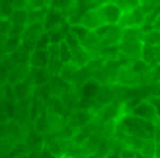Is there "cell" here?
I'll return each mask as SVG.
<instances>
[{
    "label": "cell",
    "instance_id": "cell-1",
    "mask_svg": "<svg viewBox=\"0 0 160 158\" xmlns=\"http://www.w3.org/2000/svg\"><path fill=\"white\" fill-rule=\"evenodd\" d=\"M98 14H100L103 23H108V26H117V23H121L123 8L119 4H115V2H103L98 8Z\"/></svg>",
    "mask_w": 160,
    "mask_h": 158
},
{
    "label": "cell",
    "instance_id": "cell-2",
    "mask_svg": "<svg viewBox=\"0 0 160 158\" xmlns=\"http://www.w3.org/2000/svg\"><path fill=\"white\" fill-rule=\"evenodd\" d=\"M145 22H147V14H145V10H142L141 6L127 10L123 14V18H121V23L125 27H142Z\"/></svg>",
    "mask_w": 160,
    "mask_h": 158
},
{
    "label": "cell",
    "instance_id": "cell-3",
    "mask_svg": "<svg viewBox=\"0 0 160 158\" xmlns=\"http://www.w3.org/2000/svg\"><path fill=\"white\" fill-rule=\"evenodd\" d=\"M133 117H139V119L142 121H154L156 119V111H154V107L150 106V101H139L137 106L133 107Z\"/></svg>",
    "mask_w": 160,
    "mask_h": 158
},
{
    "label": "cell",
    "instance_id": "cell-4",
    "mask_svg": "<svg viewBox=\"0 0 160 158\" xmlns=\"http://www.w3.org/2000/svg\"><path fill=\"white\" fill-rule=\"evenodd\" d=\"M62 20H65V16H62L61 10H57V8H51L49 12L45 14V20H43V29L45 31H51V29H57Z\"/></svg>",
    "mask_w": 160,
    "mask_h": 158
},
{
    "label": "cell",
    "instance_id": "cell-5",
    "mask_svg": "<svg viewBox=\"0 0 160 158\" xmlns=\"http://www.w3.org/2000/svg\"><path fill=\"white\" fill-rule=\"evenodd\" d=\"M49 49H35L33 53L29 55V65L31 67H39V68H43L47 67V62H49Z\"/></svg>",
    "mask_w": 160,
    "mask_h": 158
},
{
    "label": "cell",
    "instance_id": "cell-6",
    "mask_svg": "<svg viewBox=\"0 0 160 158\" xmlns=\"http://www.w3.org/2000/svg\"><path fill=\"white\" fill-rule=\"evenodd\" d=\"M102 18H100V14L98 10H90L88 14H84V18H82V26H86L90 31H96L100 26H102Z\"/></svg>",
    "mask_w": 160,
    "mask_h": 158
},
{
    "label": "cell",
    "instance_id": "cell-7",
    "mask_svg": "<svg viewBox=\"0 0 160 158\" xmlns=\"http://www.w3.org/2000/svg\"><path fill=\"white\" fill-rule=\"evenodd\" d=\"M102 90V86L100 82H96V80H86L84 86H82V98L84 100H96L98 98V94Z\"/></svg>",
    "mask_w": 160,
    "mask_h": 158
},
{
    "label": "cell",
    "instance_id": "cell-8",
    "mask_svg": "<svg viewBox=\"0 0 160 158\" xmlns=\"http://www.w3.org/2000/svg\"><path fill=\"white\" fill-rule=\"evenodd\" d=\"M121 39L127 41V43H137V41H141V39H145V33H142L141 27H123Z\"/></svg>",
    "mask_w": 160,
    "mask_h": 158
},
{
    "label": "cell",
    "instance_id": "cell-9",
    "mask_svg": "<svg viewBox=\"0 0 160 158\" xmlns=\"http://www.w3.org/2000/svg\"><path fill=\"white\" fill-rule=\"evenodd\" d=\"M28 76V65H18L14 68V72L8 76V82H10L12 86H16V84H20V82H23V78Z\"/></svg>",
    "mask_w": 160,
    "mask_h": 158
},
{
    "label": "cell",
    "instance_id": "cell-10",
    "mask_svg": "<svg viewBox=\"0 0 160 158\" xmlns=\"http://www.w3.org/2000/svg\"><path fill=\"white\" fill-rule=\"evenodd\" d=\"M10 22H12V26L26 27L28 23H29V12H28V10H16V12L10 16Z\"/></svg>",
    "mask_w": 160,
    "mask_h": 158
},
{
    "label": "cell",
    "instance_id": "cell-11",
    "mask_svg": "<svg viewBox=\"0 0 160 158\" xmlns=\"http://www.w3.org/2000/svg\"><path fill=\"white\" fill-rule=\"evenodd\" d=\"M68 33H70V35H74L78 41L82 43L84 39L88 37V33H90V29H88L86 26H82V23H72V26L68 27Z\"/></svg>",
    "mask_w": 160,
    "mask_h": 158
},
{
    "label": "cell",
    "instance_id": "cell-12",
    "mask_svg": "<svg viewBox=\"0 0 160 158\" xmlns=\"http://www.w3.org/2000/svg\"><path fill=\"white\" fill-rule=\"evenodd\" d=\"M129 68H131V70H133V72L137 74V76H141V78H142V76H145V74L148 72V70H150L148 62H147V61H142V59H137V61H135Z\"/></svg>",
    "mask_w": 160,
    "mask_h": 158
},
{
    "label": "cell",
    "instance_id": "cell-13",
    "mask_svg": "<svg viewBox=\"0 0 160 158\" xmlns=\"http://www.w3.org/2000/svg\"><path fill=\"white\" fill-rule=\"evenodd\" d=\"M16 12L14 8V0H0V16L6 20H10V16Z\"/></svg>",
    "mask_w": 160,
    "mask_h": 158
},
{
    "label": "cell",
    "instance_id": "cell-14",
    "mask_svg": "<svg viewBox=\"0 0 160 158\" xmlns=\"http://www.w3.org/2000/svg\"><path fill=\"white\" fill-rule=\"evenodd\" d=\"M59 61H62L65 65H70V61H72V51L65 41L59 45Z\"/></svg>",
    "mask_w": 160,
    "mask_h": 158
},
{
    "label": "cell",
    "instance_id": "cell-15",
    "mask_svg": "<svg viewBox=\"0 0 160 158\" xmlns=\"http://www.w3.org/2000/svg\"><path fill=\"white\" fill-rule=\"evenodd\" d=\"M51 47V39H49V31H43L39 33L35 39V49H49Z\"/></svg>",
    "mask_w": 160,
    "mask_h": 158
},
{
    "label": "cell",
    "instance_id": "cell-16",
    "mask_svg": "<svg viewBox=\"0 0 160 158\" xmlns=\"http://www.w3.org/2000/svg\"><path fill=\"white\" fill-rule=\"evenodd\" d=\"M121 49H123V53H125V55H133V53H142V43H141V41H137V43H127V41H123Z\"/></svg>",
    "mask_w": 160,
    "mask_h": 158
},
{
    "label": "cell",
    "instance_id": "cell-17",
    "mask_svg": "<svg viewBox=\"0 0 160 158\" xmlns=\"http://www.w3.org/2000/svg\"><path fill=\"white\" fill-rule=\"evenodd\" d=\"M145 43L158 47V45H160V31H156V29H150L148 33H145Z\"/></svg>",
    "mask_w": 160,
    "mask_h": 158
},
{
    "label": "cell",
    "instance_id": "cell-18",
    "mask_svg": "<svg viewBox=\"0 0 160 158\" xmlns=\"http://www.w3.org/2000/svg\"><path fill=\"white\" fill-rule=\"evenodd\" d=\"M51 0H28V6L31 10H43L45 6H49Z\"/></svg>",
    "mask_w": 160,
    "mask_h": 158
},
{
    "label": "cell",
    "instance_id": "cell-19",
    "mask_svg": "<svg viewBox=\"0 0 160 158\" xmlns=\"http://www.w3.org/2000/svg\"><path fill=\"white\" fill-rule=\"evenodd\" d=\"M18 45H20V37H8L6 43H4V49L6 51H14Z\"/></svg>",
    "mask_w": 160,
    "mask_h": 158
},
{
    "label": "cell",
    "instance_id": "cell-20",
    "mask_svg": "<svg viewBox=\"0 0 160 158\" xmlns=\"http://www.w3.org/2000/svg\"><path fill=\"white\" fill-rule=\"evenodd\" d=\"M137 154H139V151H135V148H123L121 151V154H119V158H137Z\"/></svg>",
    "mask_w": 160,
    "mask_h": 158
},
{
    "label": "cell",
    "instance_id": "cell-21",
    "mask_svg": "<svg viewBox=\"0 0 160 158\" xmlns=\"http://www.w3.org/2000/svg\"><path fill=\"white\" fill-rule=\"evenodd\" d=\"M53 8H57V10H65V8L70 6V0H51Z\"/></svg>",
    "mask_w": 160,
    "mask_h": 158
},
{
    "label": "cell",
    "instance_id": "cell-22",
    "mask_svg": "<svg viewBox=\"0 0 160 158\" xmlns=\"http://www.w3.org/2000/svg\"><path fill=\"white\" fill-rule=\"evenodd\" d=\"M148 101H150V106L154 107V111H156V115L160 117V98H158V96H152V98H150Z\"/></svg>",
    "mask_w": 160,
    "mask_h": 158
},
{
    "label": "cell",
    "instance_id": "cell-23",
    "mask_svg": "<svg viewBox=\"0 0 160 158\" xmlns=\"http://www.w3.org/2000/svg\"><path fill=\"white\" fill-rule=\"evenodd\" d=\"M6 121H8V113H6L4 106L0 104V125H2V123H6Z\"/></svg>",
    "mask_w": 160,
    "mask_h": 158
},
{
    "label": "cell",
    "instance_id": "cell-24",
    "mask_svg": "<svg viewBox=\"0 0 160 158\" xmlns=\"http://www.w3.org/2000/svg\"><path fill=\"white\" fill-rule=\"evenodd\" d=\"M152 29H156V31H160V14L156 16V20L152 22Z\"/></svg>",
    "mask_w": 160,
    "mask_h": 158
},
{
    "label": "cell",
    "instance_id": "cell-25",
    "mask_svg": "<svg viewBox=\"0 0 160 158\" xmlns=\"http://www.w3.org/2000/svg\"><path fill=\"white\" fill-rule=\"evenodd\" d=\"M84 158H102V156L96 154V152H92V154H88V156H84Z\"/></svg>",
    "mask_w": 160,
    "mask_h": 158
},
{
    "label": "cell",
    "instance_id": "cell-26",
    "mask_svg": "<svg viewBox=\"0 0 160 158\" xmlns=\"http://www.w3.org/2000/svg\"><path fill=\"white\" fill-rule=\"evenodd\" d=\"M106 158H119V156H117V154H113V152H111V154H108Z\"/></svg>",
    "mask_w": 160,
    "mask_h": 158
},
{
    "label": "cell",
    "instance_id": "cell-27",
    "mask_svg": "<svg viewBox=\"0 0 160 158\" xmlns=\"http://www.w3.org/2000/svg\"><path fill=\"white\" fill-rule=\"evenodd\" d=\"M137 158H145V156H142V154H141V152H139V154H137Z\"/></svg>",
    "mask_w": 160,
    "mask_h": 158
},
{
    "label": "cell",
    "instance_id": "cell-28",
    "mask_svg": "<svg viewBox=\"0 0 160 158\" xmlns=\"http://www.w3.org/2000/svg\"><path fill=\"white\" fill-rule=\"evenodd\" d=\"M0 158H8V156H6V154H0Z\"/></svg>",
    "mask_w": 160,
    "mask_h": 158
}]
</instances>
